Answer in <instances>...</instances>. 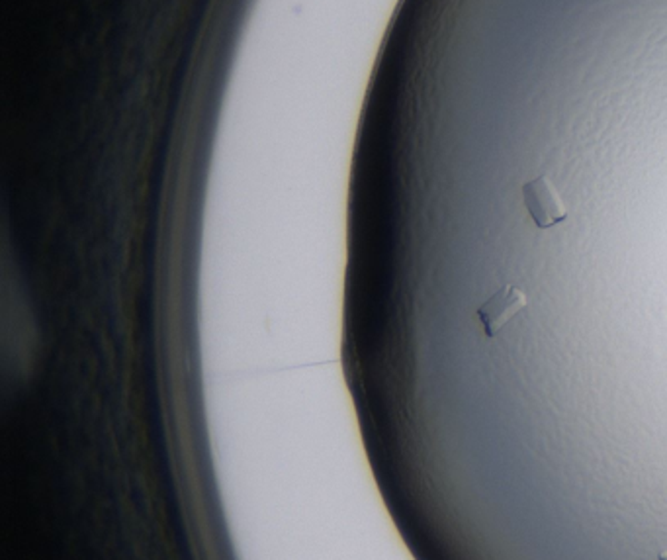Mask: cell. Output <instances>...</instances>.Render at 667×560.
<instances>
[{
  "instance_id": "cell-1",
  "label": "cell",
  "mask_w": 667,
  "mask_h": 560,
  "mask_svg": "<svg viewBox=\"0 0 667 560\" xmlns=\"http://www.w3.org/2000/svg\"><path fill=\"white\" fill-rule=\"evenodd\" d=\"M522 200L538 229H550L567 218L566 204L562 202V196L546 175L522 185Z\"/></svg>"
},
{
  "instance_id": "cell-2",
  "label": "cell",
  "mask_w": 667,
  "mask_h": 560,
  "mask_svg": "<svg viewBox=\"0 0 667 560\" xmlns=\"http://www.w3.org/2000/svg\"><path fill=\"white\" fill-rule=\"evenodd\" d=\"M522 308H527V294L513 284H505L478 310L485 337H495Z\"/></svg>"
},
{
  "instance_id": "cell-3",
  "label": "cell",
  "mask_w": 667,
  "mask_h": 560,
  "mask_svg": "<svg viewBox=\"0 0 667 560\" xmlns=\"http://www.w3.org/2000/svg\"><path fill=\"white\" fill-rule=\"evenodd\" d=\"M658 560H667V549H666V551H660V554H658Z\"/></svg>"
}]
</instances>
